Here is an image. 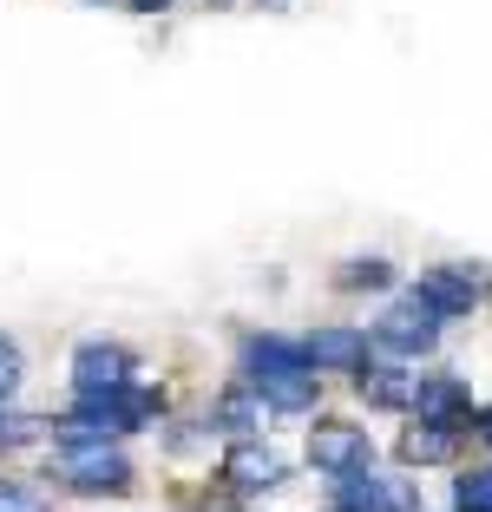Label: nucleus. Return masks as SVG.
<instances>
[{
  "mask_svg": "<svg viewBox=\"0 0 492 512\" xmlns=\"http://www.w3.org/2000/svg\"><path fill=\"white\" fill-rule=\"evenodd\" d=\"M237 381L263 401V414H309L315 394H322V375L309 368V355H302L296 335H250L243 342V362H237Z\"/></svg>",
  "mask_w": 492,
  "mask_h": 512,
  "instance_id": "obj_1",
  "label": "nucleus"
},
{
  "mask_svg": "<svg viewBox=\"0 0 492 512\" xmlns=\"http://www.w3.org/2000/svg\"><path fill=\"white\" fill-rule=\"evenodd\" d=\"M328 486H335V512H420L414 486L394 480V473H374V467H355Z\"/></svg>",
  "mask_w": 492,
  "mask_h": 512,
  "instance_id": "obj_7",
  "label": "nucleus"
},
{
  "mask_svg": "<svg viewBox=\"0 0 492 512\" xmlns=\"http://www.w3.org/2000/svg\"><path fill=\"white\" fill-rule=\"evenodd\" d=\"M355 394L368 407H394V414H407V407H414V368L388 362V355H368V362L355 368Z\"/></svg>",
  "mask_w": 492,
  "mask_h": 512,
  "instance_id": "obj_11",
  "label": "nucleus"
},
{
  "mask_svg": "<svg viewBox=\"0 0 492 512\" xmlns=\"http://www.w3.org/2000/svg\"><path fill=\"white\" fill-rule=\"evenodd\" d=\"M0 512H53V506H46L27 480H7V473H0Z\"/></svg>",
  "mask_w": 492,
  "mask_h": 512,
  "instance_id": "obj_18",
  "label": "nucleus"
},
{
  "mask_svg": "<svg viewBox=\"0 0 492 512\" xmlns=\"http://www.w3.org/2000/svg\"><path fill=\"white\" fill-rule=\"evenodd\" d=\"M460 427H433V421H414L401 440H394V460L401 467H447L453 453H460Z\"/></svg>",
  "mask_w": 492,
  "mask_h": 512,
  "instance_id": "obj_13",
  "label": "nucleus"
},
{
  "mask_svg": "<svg viewBox=\"0 0 492 512\" xmlns=\"http://www.w3.org/2000/svg\"><path fill=\"white\" fill-rule=\"evenodd\" d=\"M473 388H466L453 368H433V375H414V421H433V427H466V414H473Z\"/></svg>",
  "mask_w": 492,
  "mask_h": 512,
  "instance_id": "obj_10",
  "label": "nucleus"
},
{
  "mask_svg": "<svg viewBox=\"0 0 492 512\" xmlns=\"http://www.w3.org/2000/svg\"><path fill=\"white\" fill-rule=\"evenodd\" d=\"M92 7H105V0H92Z\"/></svg>",
  "mask_w": 492,
  "mask_h": 512,
  "instance_id": "obj_21",
  "label": "nucleus"
},
{
  "mask_svg": "<svg viewBox=\"0 0 492 512\" xmlns=\"http://www.w3.org/2000/svg\"><path fill=\"white\" fill-rule=\"evenodd\" d=\"M60 480L79 499H119L132 493V460L119 447H92V453H60Z\"/></svg>",
  "mask_w": 492,
  "mask_h": 512,
  "instance_id": "obj_5",
  "label": "nucleus"
},
{
  "mask_svg": "<svg viewBox=\"0 0 492 512\" xmlns=\"http://www.w3.org/2000/svg\"><path fill=\"white\" fill-rule=\"evenodd\" d=\"M217 480H224L237 499H263V493H276V486H289V460L269 447V440H237V447L224 453Z\"/></svg>",
  "mask_w": 492,
  "mask_h": 512,
  "instance_id": "obj_4",
  "label": "nucleus"
},
{
  "mask_svg": "<svg viewBox=\"0 0 492 512\" xmlns=\"http://www.w3.org/2000/svg\"><path fill=\"white\" fill-rule=\"evenodd\" d=\"M460 434L473 440V447H486V453H492V401H479L473 414H466V427H460Z\"/></svg>",
  "mask_w": 492,
  "mask_h": 512,
  "instance_id": "obj_19",
  "label": "nucleus"
},
{
  "mask_svg": "<svg viewBox=\"0 0 492 512\" xmlns=\"http://www.w3.org/2000/svg\"><path fill=\"white\" fill-rule=\"evenodd\" d=\"M335 289H348V296H381V289H394V263L388 256H348L342 270H335Z\"/></svg>",
  "mask_w": 492,
  "mask_h": 512,
  "instance_id": "obj_14",
  "label": "nucleus"
},
{
  "mask_svg": "<svg viewBox=\"0 0 492 512\" xmlns=\"http://www.w3.org/2000/svg\"><path fill=\"white\" fill-rule=\"evenodd\" d=\"M453 512H492V460L486 467H466L453 480Z\"/></svg>",
  "mask_w": 492,
  "mask_h": 512,
  "instance_id": "obj_15",
  "label": "nucleus"
},
{
  "mask_svg": "<svg viewBox=\"0 0 492 512\" xmlns=\"http://www.w3.org/2000/svg\"><path fill=\"white\" fill-rule=\"evenodd\" d=\"M132 381H145L138 348L105 342V335L73 348V394H119V388H132Z\"/></svg>",
  "mask_w": 492,
  "mask_h": 512,
  "instance_id": "obj_3",
  "label": "nucleus"
},
{
  "mask_svg": "<svg viewBox=\"0 0 492 512\" xmlns=\"http://www.w3.org/2000/svg\"><path fill=\"white\" fill-rule=\"evenodd\" d=\"M20 381H27V355H20L14 335H0V407H14Z\"/></svg>",
  "mask_w": 492,
  "mask_h": 512,
  "instance_id": "obj_17",
  "label": "nucleus"
},
{
  "mask_svg": "<svg viewBox=\"0 0 492 512\" xmlns=\"http://www.w3.org/2000/svg\"><path fill=\"white\" fill-rule=\"evenodd\" d=\"M204 427H217V434H230V440H263V401H256L243 381H230V388L210 401Z\"/></svg>",
  "mask_w": 492,
  "mask_h": 512,
  "instance_id": "obj_12",
  "label": "nucleus"
},
{
  "mask_svg": "<svg viewBox=\"0 0 492 512\" xmlns=\"http://www.w3.org/2000/svg\"><path fill=\"white\" fill-rule=\"evenodd\" d=\"M440 329H447V322H440L427 302L407 289V296H394L388 309L368 322V342H374V355H388V362H407V368H414L420 355H433V348H440Z\"/></svg>",
  "mask_w": 492,
  "mask_h": 512,
  "instance_id": "obj_2",
  "label": "nucleus"
},
{
  "mask_svg": "<svg viewBox=\"0 0 492 512\" xmlns=\"http://www.w3.org/2000/svg\"><path fill=\"white\" fill-rule=\"evenodd\" d=\"M328 512H335V506H328Z\"/></svg>",
  "mask_w": 492,
  "mask_h": 512,
  "instance_id": "obj_22",
  "label": "nucleus"
},
{
  "mask_svg": "<svg viewBox=\"0 0 492 512\" xmlns=\"http://www.w3.org/2000/svg\"><path fill=\"white\" fill-rule=\"evenodd\" d=\"M125 7H138V14H164L171 0H125Z\"/></svg>",
  "mask_w": 492,
  "mask_h": 512,
  "instance_id": "obj_20",
  "label": "nucleus"
},
{
  "mask_svg": "<svg viewBox=\"0 0 492 512\" xmlns=\"http://www.w3.org/2000/svg\"><path fill=\"white\" fill-rule=\"evenodd\" d=\"M302 355H309L315 375H355V368L374 355V342H368L361 322H322V329L302 335Z\"/></svg>",
  "mask_w": 492,
  "mask_h": 512,
  "instance_id": "obj_8",
  "label": "nucleus"
},
{
  "mask_svg": "<svg viewBox=\"0 0 492 512\" xmlns=\"http://www.w3.org/2000/svg\"><path fill=\"white\" fill-rule=\"evenodd\" d=\"M40 434H46V421H40V414H20V407H0V453H20V447H33Z\"/></svg>",
  "mask_w": 492,
  "mask_h": 512,
  "instance_id": "obj_16",
  "label": "nucleus"
},
{
  "mask_svg": "<svg viewBox=\"0 0 492 512\" xmlns=\"http://www.w3.org/2000/svg\"><path fill=\"white\" fill-rule=\"evenodd\" d=\"M414 296L427 302L440 322H460V316L479 309V270H473V263H433V270H420Z\"/></svg>",
  "mask_w": 492,
  "mask_h": 512,
  "instance_id": "obj_9",
  "label": "nucleus"
},
{
  "mask_svg": "<svg viewBox=\"0 0 492 512\" xmlns=\"http://www.w3.org/2000/svg\"><path fill=\"white\" fill-rule=\"evenodd\" d=\"M309 467L322 473V480H342V473H355V467H374L368 427H355V421H315L309 427Z\"/></svg>",
  "mask_w": 492,
  "mask_h": 512,
  "instance_id": "obj_6",
  "label": "nucleus"
}]
</instances>
